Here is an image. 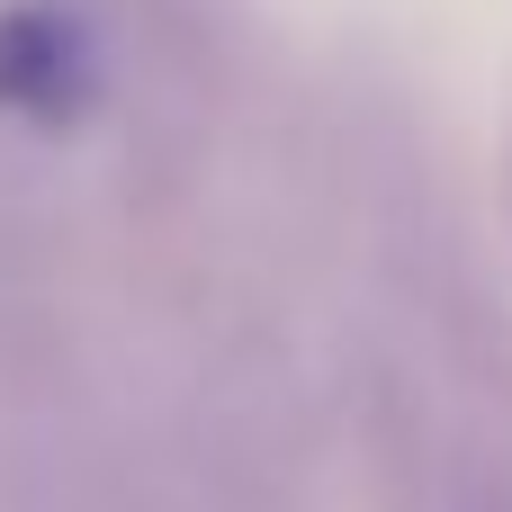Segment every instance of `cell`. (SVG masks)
<instances>
[{
    "label": "cell",
    "instance_id": "6da1fadb",
    "mask_svg": "<svg viewBox=\"0 0 512 512\" xmlns=\"http://www.w3.org/2000/svg\"><path fill=\"white\" fill-rule=\"evenodd\" d=\"M117 99V36L99 0H0V126L72 144Z\"/></svg>",
    "mask_w": 512,
    "mask_h": 512
}]
</instances>
